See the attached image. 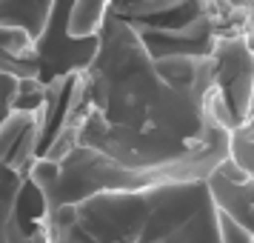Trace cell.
Here are the masks:
<instances>
[{
    "mask_svg": "<svg viewBox=\"0 0 254 243\" xmlns=\"http://www.w3.org/2000/svg\"><path fill=\"white\" fill-rule=\"evenodd\" d=\"M49 243H254L223 215L208 177L97 192L49 218Z\"/></svg>",
    "mask_w": 254,
    "mask_h": 243,
    "instance_id": "obj_2",
    "label": "cell"
},
{
    "mask_svg": "<svg viewBox=\"0 0 254 243\" xmlns=\"http://www.w3.org/2000/svg\"><path fill=\"white\" fill-rule=\"evenodd\" d=\"M58 89L0 75V243H49L52 206L40 166L55 132Z\"/></svg>",
    "mask_w": 254,
    "mask_h": 243,
    "instance_id": "obj_3",
    "label": "cell"
},
{
    "mask_svg": "<svg viewBox=\"0 0 254 243\" xmlns=\"http://www.w3.org/2000/svg\"><path fill=\"white\" fill-rule=\"evenodd\" d=\"M208 0H112L92 63L63 83L40 166L52 212L97 192L208 177L231 129L214 92Z\"/></svg>",
    "mask_w": 254,
    "mask_h": 243,
    "instance_id": "obj_1",
    "label": "cell"
},
{
    "mask_svg": "<svg viewBox=\"0 0 254 243\" xmlns=\"http://www.w3.org/2000/svg\"><path fill=\"white\" fill-rule=\"evenodd\" d=\"M112 0H0V75L55 89L92 63Z\"/></svg>",
    "mask_w": 254,
    "mask_h": 243,
    "instance_id": "obj_4",
    "label": "cell"
}]
</instances>
